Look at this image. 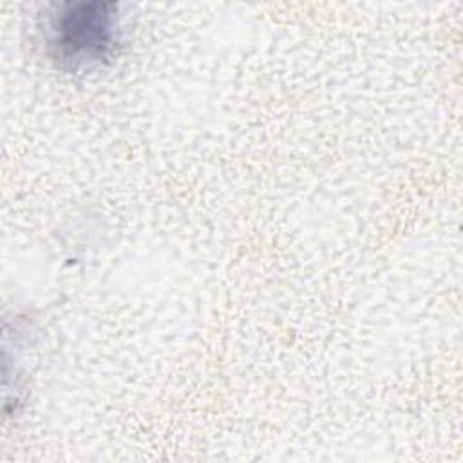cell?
I'll return each instance as SVG.
<instances>
[{"label": "cell", "mask_w": 463, "mask_h": 463, "mask_svg": "<svg viewBox=\"0 0 463 463\" xmlns=\"http://www.w3.org/2000/svg\"><path fill=\"white\" fill-rule=\"evenodd\" d=\"M116 4H61L47 18V51L58 67L78 71L109 61L119 45Z\"/></svg>", "instance_id": "1"}]
</instances>
